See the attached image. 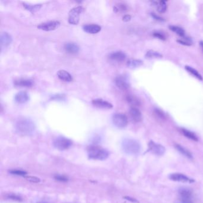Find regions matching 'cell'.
<instances>
[{
  "mask_svg": "<svg viewBox=\"0 0 203 203\" xmlns=\"http://www.w3.org/2000/svg\"><path fill=\"white\" fill-rule=\"evenodd\" d=\"M200 46H201V48H202V50H203V41H200Z\"/></svg>",
  "mask_w": 203,
  "mask_h": 203,
  "instance_id": "7bdbcfd3",
  "label": "cell"
},
{
  "mask_svg": "<svg viewBox=\"0 0 203 203\" xmlns=\"http://www.w3.org/2000/svg\"><path fill=\"white\" fill-rule=\"evenodd\" d=\"M143 61L141 60H130L127 63V66L131 68H135L142 66Z\"/></svg>",
  "mask_w": 203,
  "mask_h": 203,
  "instance_id": "484cf974",
  "label": "cell"
},
{
  "mask_svg": "<svg viewBox=\"0 0 203 203\" xmlns=\"http://www.w3.org/2000/svg\"><path fill=\"white\" fill-rule=\"evenodd\" d=\"M116 87L121 90H126L129 88L130 84L127 78L125 76H119L115 79Z\"/></svg>",
  "mask_w": 203,
  "mask_h": 203,
  "instance_id": "9c48e42d",
  "label": "cell"
},
{
  "mask_svg": "<svg viewBox=\"0 0 203 203\" xmlns=\"http://www.w3.org/2000/svg\"><path fill=\"white\" fill-rule=\"evenodd\" d=\"M177 42L179 44H181L182 45H186V46H190L192 45V40L190 38H188L186 36H184L183 38H181L180 39L177 40Z\"/></svg>",
  "mask_w": 203,
  "mask_h": 203,
  "instance_id": "f1b7e54d",
  "label": "cell"
},
{
  "mask_svg": "<svg viewBox=\"0 0 203 203\" xmlns=\"http://www.w3.org/2000/svg\"><path fill=\"white\" fill-rule=\"evenodd\" d=\"M169 29L173 32L181 36V38H183L185 36V30L179 26H174V25H171L169 26Z\"/></svg>",
  "mask_w": 203,
  "mask_h": 203,
  "instance_id": "4316f807",
  "label": "cell"
},
{
  "mask_svg": "<svg viewBox=\"0 0 203 203\" xmlns=\"http://www.w3.org/2000/svg\"><path fill=\"white\" fill-rule=\"evenodd\" d=\"M129 114L132 120L135 122H139L142 120V113L136 107H132L129 110Z\"/></svg>",
  "mask_w": 203,
  "mask_h": 203,
  "instance_id": "8fae6325",
  "label": "cell"
},
{
  "mask_svg": "<svg viewBox=\"0 0 203 203\" xmlns=\"http://www.w3.org/2000/svg\"><path fill=\"white\" fill-rule=\"evenodd\" d=\"M126 54L122 51L113 52V53H112L109 56V58L111 60L117 63L124 61L126 59Z\"/></svg>",
  "mask_w": 203,
  "mask_h": 203,
  "instance_id": "4fadbf2b",
  "label": "cell"
},
{
  "mask_svg": "<svg viewBox=\"0 0 203 203\" xmlns=\"http://www.w3.org/2000/svg\"><path fill=\"white\" fill-rule=\"evenodd\" d=\"M151 16L152 17L155 19V20H157L158 21H164V19L163 18H161V17L158 16L157 14H153V13H151Z\"/></svg>",
  "mask_w": 203,
  "mask_h": 203,
  "instance_id": "ab89813d",
  "label": "cell"
},
{
  "mask_svg": "<svg viewBox=\"0 0 203 203\" xmlns=\"http://www.w3.org/2000/svg\"><path fill=\"white\" fill-rule=\"evenodd\" d=\"M1 45L2 47H7L10 45L12 42L11 35L7 32L2 33L1 35Z\"/></svg>",
  "mask_w": 203,
  "mask_h": 203,
  "instance_id": "e0dca14e",
  "label": "cell"
},
{
  "mask_svg": "<svg viewBox=\"0 0 203 203\" xmlns=\"http://www.w3.org/2000/svg\"><path fill=\"white\" fill-rule=\"evenodd\" d=\"M126 200H129V201H131V202H132V203H138V201L136 200H135V199H134V198H131V197H124Z\"/></svg>",
  "mask_w": 203,
  "mask_h": 203,
  "instance_id": "b9f144b4",
  "label": "cell"
},
{
  "mask_svg": "<svg viewBox=\"0 0 203 203\" xmlns=\"http://www.w3.org/2000/svg\"><path fill=\"white\" fill-rule=\"evenodd\" d=\"M175 203H193L191 200H186V199H181L180 198L178 201H176Z\"/></svg>",
  "mask_w": 203,
  "mask_h": 203,
  "instance_id": "f35d334b",
  "label": "cell"
},
{
  "mask_svg": "<svg viewBox=\"0 0 203 203\" xmlns=\"http://www.w3.org/2000/svg\"><path fill=\"white\" fill-rule=\"evenodd\" d=\"M15 101L18 104H24L28 102L29 99V96L26 92L21 91L18 92L15 95Z\"/></svg>",
  "mask_w": 203,
  "mask_h": 203,
  "instance_id": "5bb4252c",
  "label": "cell"
},
{
  "mask_svg": "<svg viewBox=\"0 0 203 203\" xmlns=\"http://www.w3.org/2000/svg\"><path fill=\"white\" fill-rule=\"evenodd\" d=\"M124 153L129 155H137L141 151V144L134 139L125 138L122 143Z\"/></svg>",
  "mask_w": 203,
  "mask_h": 203,
  "instance_id": "7a4b0ae2",
  "label": "cell"
},
{
  "mask_svg": "<svg viewBox=\"0 0 203 203\" xmlns=\"http://www.w3.org/2000/svg\"><path fill=\"white\" fill-rule=\"evenodd\" d=\"M83 29L88 34H95L98 33L101 31L102 28L97 24H88L84 26Z\"/></svg>",
  "mask_w": 203,
  "mask_h": 203,
  "instance_id": "2e32d148",
  "label": "cell"
},
{
  "mask_svg": "<svg viewBox=\"0 0 203 203\" xmlns=\"http://www.w3.org/2000/svg\"><path fill=\"white\" fill-rule=\"evenodd\" d=\"M57 76L61 80H63L65 82H71L73 79L71 75L67 71L64 70H59L57 72Z\"/></svg>",
  "mask_w": 203,
  "mask_h": 203,
  "instance_id": "d6986e66",
  "label": "cell"
},
{
  "mask_svg": "<svg viewBox=\"0 0 203 203\" xmlns=\"http://www.w3.org/2000/svg\"><path fill=\"white\" fill-rule=\"evenodd\" d=\"M127 7L126 4H119V5L116 6V7H114V11H121V12H124V11H127Z\"/></svg>",
  "mask_w": 203,
  "mask_h": 203,
  "instance_id": "1f68e13d",
  "label": "cell"
},
{
  "mask_svg": "<svg viewBox=\"0 0 203 203\" xmlns=\"http://www.w3.org/2000/svg\"><path fill=\"white\" fill-rule=\"evenodd\" d=\"M54 146L59 150H65L69 148L72 145V142L70 139L63 136L57 137L54 141Z\"/></svg>",
  "mask_w": 203,
  "mask_h": 203,
  "instance_id": "277c9868",
  "label": "cell"
},
{
  "mask_svg": "<svg viewBox=\"0 0 203 203\" xmlns=\"http://www.w3.org/2000/svg\"><path fill=\"white\" fill-rule=\"evenodd\" d=\"M10 173L12 175H18V176H24L26 175V172L22 170H12L10 171Z\"/></svg>",
  "mask_w": 203,
  "mask_h": 203,
  "instance_id": "836d02e7",
  "label": "cell"
},
{
  "mask_svg": "<svg viewBox=\"0 0 203 203\" xmlns=\"http://www.w3.org/2000/svg\"><path fill=\"white\" fill-rule=\"evenodd\" d=\"M53 100H62L65 99V95H60V94H57L56 95H54L52 97Z\"/></svg>",
  "mask_w": 203,
  "mask_h": 203,
  "instance_id": "74e56055",
  "label": "cell"
},
{
  "mask_svg": "<svg viewBox=\"0 0 203 203\" xmlns=\"http://www.w3.org/2000/svg\"><path fill=\"white\" fill-rule=\"evenodd\" d=\"M9 198L13 199L14 200L16 201H22V198L21 197H20L19 196L17 195H14V194H11L9 195Z\"/></svg>",
  "mask_w": 203,
  "mask_h": 203,
  "instance_id": "d590c367",
  "label": "cell"
},
{
  "mask_svg": "<svg viewBox=\"0 0 203 203\" xmlns=\"http://www.w3.org/2000/svg\"><path fill=\"white\" fill-rule=\"evenodd\" d=\"M23 6L25 7L26 9L31 11L32 13H35V11L39 10L40 9V8L41 7V4H36V5H35V6H31V5L23 4Z\"/></svg>",
  "mask_w": 203,
  "mask_h": 203,
  "instance_id": "f546056e",
  "label": "cell"
},
{
  "mask_svg": "<svg viewBox=\"0 0 203 203\" xmlns=\"http://www.w3.org/2000/svg\"><path fill=\"white\" fill-rule=\"evenodd\" d=\"M25 178L28 180V181H30L31 182H34V183H38L40 182V179L36 177V176H26Z\"/></svg>",
  "mask_w": 203,
  "mask_h": 203,
  "instance_id": "e575fe53",
  "label": "cell"
},
{
  "mask_svg": "<svg viewBox=\"0 0 203 203\" xmlns=\"http://www.w3.org/2000/svg\"><path fill=\"white\" fill-rule=\"evenodd\" d=\"M14 84L20 87H31L33 85V82L30 79H19L14 80Z\"/></svg>",
  "mask_w": 203,
  "mask_h": 203,
  "instance_id": "ac0fdd59",
  "label": "cell"
},
{
  "mask_svg": "<svg viewBox=\"0 0 203 203\" xmlns=\"http://www.w3.org/2000/svg\"><path fill=\"white\" fill-rule=\"evenodd\" d=\"M170 179L175 182H180L182 183H194L195 181L187 176L180 173H174L170 174L169 176Z\"/></svg>",
  "mask_w": 203,
  "mask_h": 203,
  "instance_id": "ba28073f",
  "label": "cell"
},
{
  "mask_svg": "<svg viewBox=\"0 0 203 203\" xmlns=\"http://www.w3.org/2000/svg\"><path fill=\"white\" fill-rule=\"evenodd\" d=\"M179 194L181 199L191 200L192 197V192L190 189L186 188H181L179 190Z\"/></svg>",
  "mask_w": 203,
  "mask_h": 203,
  "instance_id": "ffe728a7",
  "label": "cell"
},
{
  "mask_svg": "<svg viewBox=\"0 0 203 203\" xmlns=\"http://www.w3.org/2000/svg\"><path fill=\"white\" fill-rule=\"evenodd\" d=\"M148 151L157 156H163L166 151V149L162 145L151 141L148 144Z\"/></svg>",
  "mask_w": 203,
  "mask_h": 203,
  "instance_id": "52a82bcc",
  "label": "cell"
},
{
  "mask_svg": "<svg viewBox=\"0 0 203 203\" xmlns=\"http://www.w3.org/2000/svg\"><path fill=\"white\" fill-rule=\"evenodd\" d=\"M126 101L132 106V107H136L140 105L139 99L133 95H128L126 97Z\"/></svg>",
  "mask_w": 203,
  "mask_h": 203,
  "instance_id": "603a6c76",
  "label": "cell"
},
{
  "mask_svg": "<svg viewBox=\"0 0 203 203\" xmlns=\"http://www.w3.org/2000/svg\"><path fill=\"white\" fill-rule=\"evenodd\" d=\"M131 19V16L130 15H128V14L125 15L123 17V21L126 22L130 21Z\"/></svg>",
  "mask_w": 203,
  "mask_h": 203,
  "instance_id": "60d3db41",
  "label": "cell"
},
{
  "mask_svg": "<svg viewBox=\"0 0 203 203\" xmlns=\"http://www.w3.org/2000/svg\"><path fill=\"white\" fill-rule=\"evenodd\" d=\"M154 114L155 115V116L160 120H164L166 119V114L164 113L160 109H156L154 110Z\"/></svg>",
  "mask_w": 203,
  "mask_h": 203,
  "instance_id": "4dcf8cb0",
  "label": "cell"
},
{
  "mask_svg": "<svg viewBox=\"0 0 203 203\" xmlns=\"http://www.w3.org/2000/svg\"><path fill=\"white\" fill-rule=\"evenodd\" d=\"M113 124L118 128H124L127 123L128 120L126 116L123 113H116L113 116L112 118Z\"/></svg>",
  "mask_w": 203,
  "mask_h": 203,
  "instance_id": "5b68a950",
  "label": "cell"
},
{
  "mask_svg": "<svg viewBox=\"0 0 203 203\" xmlns=\"http://www.w3.org/2000/svg\"><path fill=\"white\" fill-rule=\"evenodd\" d=\"M64 48L68 53L71 54H75L78 53L79 51V47L78 45L73 42L66 43L65 45Z\"/></svg>",
  "mask_w": 203,
  "mask_h": 203,
  "instance_id": "9a60e30c",
  "label": "cell"
},
{
  "mask_svg": "<svg viewBox=\"0 0 203 203\" xmlns=\"http://www.w3.org/2000/svg\"><path fill=\"white\" fill-rule=\"evenodd\" d=\"M55 178L58 181H62V182H66V181H68V178L67 177H66L65 176H61V175H56L55 176Z\"/></svg>",
  "mask_w": 203,
  "mask_h": 203,
  "instance_id": "8d00e7d4",
  "label": "cell"
},
{
  "mask_svg": "<svg viewBox=\"0 0 203 203\" xmlns=\"http://www.w3.org/2000/svg\"><path fill=\"white\" fill-rule=\"evenodd\" d=\"M35 129V124L29 119H20L17 120L16 124V132L21 135H29L34 132Z\"/></svg>",
  "mask_w": 203,
  "mask_h": 203,
  "instance_id": "6da1fadb",
  "label": "cell"
},
{
  "mask_svg": "<svg viewBox=\"0 0 203 203\" xmlns=\"http://www.w3.org/2000/svg\"><path fill=\"white\" fill-rule=\"evenodd\" d=\"M185 70L189 72L191 75L194 76L195 78L200 80H203V76H201V75L194 68H192L191 66H186L185 67Z\"/></svg>",
  "mask_w": 203,
  "mask_h": 203,
  "instance_id": "7402d4cb",
  "label": "cell"
},
{
  "mask_svg": "<svg viewBox=\"0 0 203 203\" xmlns=\"http://www.w3.org/2000/svg\"><path fill=\"white\" fill-rule=\"evenodd\" d=\"M88 154L90 158L97 160H104L108 158L109 156L107 149L97 146L89 147L88 148Z\"/></svg>",
  "mask_w": 203,
  "mask_h": 203,
  "instance_id": "3957f363",
  "label": "cell"
},
{
  "mask_svg": "<svg viewBox=\"0 0 203 203\" xmlns=\"http://www.w3.org/2000/svg\"><path fill=\"white\" fill-rule=\"evenodd\" d=\"M92 102L94 106L98 108L107 109H110L113 108V105L111 103L102 99H95Z\"/></svg>",
  "mask_w": 203,
  "mask_h": 203,
  "instance_id": "7c38bea8",
  "label": "cell"
},
{
  "mask_svg": "<svg viewBox=\"0 0 203 203\" xmlns=\"http://www.w3.org/2000/svg\"><path fill=\"white\" fill-rule=\"evenodd\" d=\"M175 148H176V149L180 152L182 155H183L184 156L186 157L187 158H190L192 159V154L191 153V152L190 151H188L187 149H186L185 147H183L181 146V145L177 144L175 145Z\"/></svg>",
  "mask_w": 203,
  "mask_h": 203,
  "instance_id": "d4e9b609",
  "label": "cell"
},
{
  "mask_svg": "<svg viewBox=\"0 0 203 203\" xmlns=\"http://www.w3.org/2000/svg\"><path fill=\"white\" fill-rule=\"evenodd\" d=\"M155 6L157 7V10L160 13H163L167 10V4L164 1H153V2Z\"/></svg>",
  "mask_w": 203,
  "mask_h": 203,
  "instance_id": "cb8c5ba5",
  "label": "cell"
},
{
  "mask_svg": "<svg viewBox=\"0 0 203 203\" xmlns=\"http://www.w3.org/2000/svg\"><path fill=\"white\" fill-rule=\"evenodd\" d=\"M145 57L147 59H151V58H161L163 56L160 53H158L157 51H153V50H149V51H147Z\"/></svg>",
  "mask_w": 203,
  "mask_h": 203,
  "instance_id": "83f0119b",
  "label": "cell"
},
{
  "mask_svg": "<svg viewBox=\"0 0 203 203\" xmlns=\"http://www.w3.org/2000/svg\"><path fill=\"white\" fill-rule=\"evenodd\" d=\"M153 36L156 38H157V39H159L160 40H163V41H164L166 40V36L165 35V34L161 32H159V31H157V32H155L153 33Z\"/></svg>",
  "mask_w": 203,
  "mask_h": 203,
  "instance_id": "d6a6232c",
  "label": "cell"
},
{
  "mask_svg": "<svg viewBox=\"0 0 203 203\" xmlns=\"http://www.w3.org/2000/svg\"><path fill=\"white\" fill-rule=\"evenodd\" d=\"M83 8L78 6L72 9L68 13V23L72 24H78L79 22L80 14L82 13Z\"/></svg>",
  "mask_w": 203,
  "mask_h": 203,
  "instance_id": "8992f818",
  "label": "cell"
},
{
  "mask_svg": "<svg viewBox=\"0 0 203 203\" xmlns=\"http://www.w3.org/2000/svg\"><path fill=\"white\" fill-rule=\"evenodd\" d=\"M60 24V22L57 21H51L40 24L38 26V28L45 31H51L56 29L59 27Z\"/></svg>",
  "mask_w": 203,
  "mask_h": 203,
  "instance_id": "30bf717a",
  "label": "cell"
},
{
  "mask_svg": "<svg viewBox=\"0 0 203 203\" xmlns=\"http://www.w3.org/2000/svg\"><path fill=\"white\" fill-rule=\"evenodd\" d=\"M181 132L182 133V134L185 136V137H186L187 138L194 141H198V138L197 136V135L191 131L187 130L185 128H182L181 129Z\"/></svg>",
  "mask_w": 203,
  "mask_h": 203,
  "instance_id": "44dd1931",
  "label": "cell"
}]
</instances>
